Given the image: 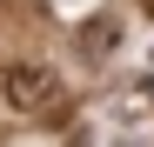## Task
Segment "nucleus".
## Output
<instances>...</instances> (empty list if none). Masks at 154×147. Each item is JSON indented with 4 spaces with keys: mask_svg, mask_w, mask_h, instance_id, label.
<instances>
[{
    "mask_svg": "<svg viewBox=\"0 0 154 147\" xmlns=\"http://www.w3.org/2000/svg\"><path fill=\"white\" fill-rule=\"evenodd\" d=\"M81 47H87V60H100V54H114V47H121V27H114V20H94V27L81 34Z\"/></svg>",
    "mask_w": 154,
    "mask_h": 147,
    "instance_id": "nucleus-3",
    "label": "nucleus"
},
{
    "mask_svg": "<svg viewBox=\"0 0 154 147\" xmlns=\"http://www.w3.org/2000/svg\"><path fill=\"white\" fill-rule=\"evenodd\" d=\"M0 100L34 120V114H47V107H60V74L40 67V60H14L7 74H0Z\"/></svg>",
    "mask_w": 154,
    "mask_h": 147,
    "instance_id": "nucleus-1",
    "label": "nucleus"
},
{
    "mask_svg": "<svg viewBox=\"0 0 154 147\" xmlns=\"http://www.w3.org/2000/svg\"><path fill=\"white\" fill-rule=\"evenodd\" d=\"M100 120H107L114 134H147L154 127V80H121V87H107L100 94Z\"/></svg>",
    "mask_w": 154,
    "mask_h": 147,
    "instance_id": "nucleus-2",
    "label": "nucleus"
},
{
    "mask_svg": "<svg viewBox=\"0 0 154 147\" xmlns=\"http://www.w3.org/2000/svg\"><path fill=\"white\" fill-rule=\"evenodd\" d=\"M141 7H147V14H154V0H141Z\"/></svg>",
    "mask_w": 154,
    "mask_h": 147,
    "instance_id": "nucleus-4",
    "label": "nucleus"
}]
</instances>
